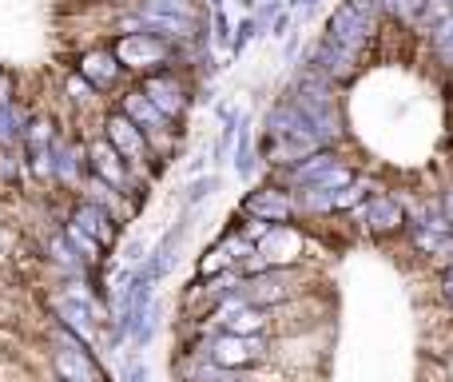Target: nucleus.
<instances>
[{"mask_svg": "<svg viewBox=\"0 0 453 382\" xmlns=\"http://www.w3.org/2000/svg\"><path fill=\"white\" fill-rule=\"evenodd\" d=\"M322 136L311 128V120L303 116V112L295 108V104H279V108L266 116V160H274V164H295V160L311 156V152H319Z\"/></svg>", "mask_w": 453, "mask_h": 382, "instance_id": "obj_1", "label": "nucleus"}, {"mask_svg": "<svg viewBox=\"0 0 453 382\" xmlns=\"http://www.w3.org/2000/svg\"><path fill=\"white\" fill-rule=\"evenodd\" d=\"M374 12L378 0H346L326 20V40L346 48V52H362L370 44V36H374Z\"/></svg>", "mask_w": 453, "mask_h": 382, "instance_id": "obj_2", "label": "nucleus"}, {"mask_svg": "<svg viewBox=\"0 0 453 382\" xmlns=\"http://www.w3.org/2000/svg\"><path fill=\"white\" fill-rule=\"evenodd\" d=\"M111 56L119 60V68L148 72V68H164V64L172 60V48H167L164 36H151V32H127V36L116 40Z\"/></svg>", "mask_w": 453, "mask_h": 382, "instance_id": "obj_3", "label": "nucleus"}, {"mask_svg": "<svg viewBox=\"0 0 453 382\" xmlns=\"http://www.w3.org/2000/svg\"><path fill=\"white\" fill-rule=\"evenodd\" d=\"M52 370L60 382H104L100 367H96L92 355H88V343H80L72 331H64L60 347L52 351Z\"/></svg>", "mask_w": 453, "mask_h": 382, "instance_id": "obj_4", "label": "nucleus"}, {"mask_svg": "<svg viewBox=\"0 0 453 382\" xmlns=\"http://www.w3.org/2000/svg\"><path fill=\"white\" fill-rule=\"evenodd\" d=\"M104 140H108L111 148L124 156V164H143V160L151 156L148 136H143L140 128L124 116V112H111V116L104 120Z\"/></svg>", "mask_w": 453, "mask_h": 382, "instance_id": "obj_5", "label": "nucleus"}, {"mask_svg": "<svg viewBox=\"0 0 453 382\" xmlns=\"http://www.w3.org/2000/svg\"><path fill=\"white\" fill-rule=\"evenodd\" d=\"M263 359V339L258 335H223L211 343V363L223 370H239Z\"/></svg>", "mask_w": 453, "mask_h": 382, "instance_id": "obj_6", "label": "nucleus"}, {"mask_svg": "<svg viewBox=\"0 0 453 382\" xmlns=\"http://www.w3.org/2000/svg\"><path fill=\"white\" fill-rule=\"evenodd\" d=\"M290 283H295V275L282 271V267H266V271L250 275L247 283H242V303L247 307H266V303H282V299L290 295Z\"/></svg>", "mask_w": 453, "mask_h": 382, "instance_id": "obj_7", "label": "nucleus"}, {"mask_svg": "<svg viewBox=\"0 0 453 382\" xmlns=\"http://www.w3.org/2000/svg\"><path fill=\"white\" fill-rule=\"evenodd\" d=\"M295 108L303 112L306 120H311V128L322 136V144H326V140H334V136H338V116H334V104H330V96L322 92V88L303 84V88H298V96H295Z\"/></svg>", "mask_w": 453, "mask_h": 382, "instance_id": "obj_8", "label": "nucleus"}, {"mask_svg": "<svg viewBox=\"0 0 453 382\" xmlns=\"http://www.w3.org/2000/svg\"><path fill=\"white\" fill-rule=\"evenodd\" d=\"M88 168H92L96 180H104L108 188H116V191H127V183H132L124 156H119L108 140H96L92 148H88Z\"/></svg>", "mask_w": 453, "mask_h": 382, "instance_id": "obj_9", "label": "nucleus"}, {"mask_svg": "<svg viewBox=\"0 0 453 382\" xmlns=\"http://www.w3.org/2000/svg\"><path fill=\"white\" fill-rule=\"evenodd\" d=\"M140 92L148 96V100L159 108V116H167V120L183 116V108H188V92H183V84L172 76V72H159V76H148V80H143Z\"/></svg>", "mask_w": 453, "mask_h": 382, "instance_id": "obj_10", "label": "nucleus"}, {"mask_svg": "<svg viewBox=\"0 0 453 382\" xmlns=\"http://www.w3.org/2000/svg\"><path fill=\"white\" fill-rule=\"evenodd\" d=\"M242 211L255 215V219H263V223H287V219L295 215V199L279 188H258V191L247 195Z\"/></svg>", "mask_w": 453, "mask_h": 382, "instance_id": "obj_11", "label": "nucleus"}, {"mask_svg": "<svg viewBox=\"0 0 453 382\" xmlns=\"http://www.w3.org/2000/svg\"><path fill=\"white\" fill-rule=\"evenodd\" d=\"M72 223H76L84 235H92L100 247H111V243H116V235H119L116 231V215H111V211H104L100 203H92V199H84L76 211H72Z\"/></svg>", "mask_w": 453, "mask_h": 382, "instance_id": "obj_12", "label": "nucleus"}, {"mask_svg": "<svg viewBox=\"0 0 453 382\" xmlns=\"http://www.w3.org/2000/svg\"><path fill=\"white\" fill-rule=\"evenodd\" d=\"M119 112H124L143 136H151V140H159V136L167 132V116H159V108L143 92H127L124 100H119Z\"/></svg>", "mask_w": 453, "mask_h": 382, "instance_id": "obj_13", "label": "nucleus"}, {"mask_svg": "<svg viewBox=\"0 0 453 382\" xmlns=\"http://www.w3.org/2000/svg\"><path fill=\"white\" fill-rule=\"evenodd\" d=\"M119 60L111 56V48H96V52L80 56V80H88L92 88H111L119 80Z\"/></svg>", "mask_w": 453, "mask_h": 382, "instance_id": "obj_14", "label": "nucleus"}, {"mask_svg": "<svg viewBox=\"0 0 453 382\" xmlns=\"http://www.w3.org/2000/svg\"><path fill=\"white\" fill-rule=\"evenodd\" d=\"M314 68H319L326 80H350L354 68H358V52H346V48L322 40V44L314 48Z\"/></svg>", "mask_w": 453, "mask_h": 382, "instance_id": "obj_15", "label": "nucleus"}, {"mask_svg": "<svg viewBox=\"0 0 453 382\" xmlns=\"http://www.w3.org/2000/svg\"><path fill=\"white\" fill-rule=\"evenodd\" d=\"M298 251H303V239H298L295 231H290V227H271V231L263 235V247L255 251V255H266L263 263L266 267H279V263H287V259H295Z\"/></svg>", "mask_w": 453, "mask_h": 382, "instance_id": "obj_16", "label": "nucleus"}, {"mask_svg": "<svg viewBox=\"0 0 453 382\" xmlns=\"http://www.w3.org/2000/svg\"><path fill=\"white\" fill-rule=\"evenodd\" d=\"M362 215H366L370 231H394V227H402V207L394 199H386V195H374V199L362 207Z\"/></svg>", "mask_w": 453, "mask_h": 382, "instance_id": "obj_17", "label": "nucleus"}, {"mask_svg": "<svg viewBox=\"0 0 453 382\" xmlns=\"http://www.w3.org/2000/svg\"><path fill=\"white\" fill-rule=\"evenodd\" d=\"M223 327H226V335H258L266 327V315L258 307H239V311L223 315Z\"/></svg>", "mask_w": 453, "mask_h": 382, "instance_id": "obj_18", "label": "nucleus"}, {"mask_svg": "<svg viewBox=\"0 0 453 382\" xmlns=\"http://www.w3.org/2000/svg\"><path fill=\"white\" fill-rule=\"evenodd\" d=\"M326 168H334V156H330V152H311V156L295 168V180L298 183H314L322 172H326Z\"/></svg>", "mask_w": 453, "mask_h": 382, "instance_id": "obj_19", "label": "nucleus"}, {"mask_svg": "<svg viewBox=\"0 0 453 382\" xmlns=\"http://www.w3.org/2000/svg\"><path fill=\"white\" fill-rule=\"evenodd\" d=\"M140 12H164V16H180V20H196V4L191 0H140Z\"/></svg>", "mask_w": 453, "mask_h": 382, "instance_id": "obj_20", "label": "nucleus"}, {"mask_svg": "<svg viewBox=\"0 0 453 382\" xmlns=\"http://www.w3.org/2000/svg\"><path fill=\"white\" fill-rule=\"evenodd\" d=\"M64 239H68V247L84 251V259H88V263H96V259L104 255V247H100V243H96L92 235H84V231H80L76 223H64Z\"/></svg>", "mask_w": 453, "mask_h": 382, "instance_id": "obj_21", "label": "nucleus"}, {"mask_svg": "<svg viewBox=\"0 0 453 382\" xmlns=\"http://www.w3.org/2000/svg\"><path fill=\"white\" fill-rule=\"evenodd\" d=\"M231 263H234V255H231V251H226L223 243H219V247H211L203 259H199V275H203V279H215V275L226 271Z\"/></svg>", "mask_w": 453, "mask_h": 382, "instance_id": "obj_22", "label": "nucleus"}, {"mask_svg": "<svg viewBox=\"0 0 453 382\" xmlns=\"http://www.w3.org/2000/svg\"><path fill=\"white\" fill-rule=\"evenodd\" d=\"M449 16H453V0H426L422 12H418V24H422V28H434V24L449 20Z\"/></svg>", "mask_w": 453, "mask_h": 382, "instance_id": "obj_23", "label": "nucleus"}, {"mask_svg": "<svg viewBox=\"0 0 453 382\" xmlns=\"http://www.w3.org/2000/svg\"><path fill=\"white\" fill-rule=\"evenodd\" d=\"M422 4H426V0H378V8H386L394 20H418Z\"/></svg>", "mask_w": 453, "mask_h": 382, "instance_id": "obj_24", "label": "nucleus"}, {"mask_svg": "<svg viewBox=\"0 0 453 382\" xmlns=\"http://www.w3.org/2000/svg\"><path fill=\"white\" fill-rule=\"evenodd\" d=\"M362 191H366V188H362V183H346V188H338V191H334V199H330V207H354V203L362 199Z\"/></svg>", "mask_w": 453, "mask_h": 382, "instance_id": "obj_25", "label": "nucleus"}, {"mask_svg": "<svg viewBox=\"0 0 453 382\" xmlns=\"http://www.w3.org/2000/svg\"><path fill=\"white\" fill-rule=\"evenodd\" d=\"M68 92H72V100H76V104H88V100H92V84H88V80H80V76L68 80Z\"/></svg>", "mask_w": 453, "mask_h": 382, "instance_id": "obj_26", "label": "nucleus"}, {"mask_svg": "<svg viewBox=\"0 0 453 382\" xmlns=\"http://www.w3.org/2000/svg\"><path fill=\"white\" fill-rule=\"evenodd\" d=\"M449 36H453V16L449 20H441V24H434V32H430L434 44H441V40H449Z\"/></svg>", "mask_w": 453, "mask_h": 382, "instance_id": "obj_27", "label": "nucleus"}, {"mask_svg": "<svg viewBox=\"0 0 453 382\" xmlns=\"http://www.w3.org/2000/svg\"><path fill=\"white\" fill-rule=\"evenodd\" d=\"M434 48H438L441 64H449V68H453V36H449V40H441V44H434Z\"/></svg>", "mask_w": 453, "mask_h": 382, "instance_id": "obj_28", "label": "nucleus"}, {"mask_svg": "<svg viewBox=\"0 0 453 382\" xmlns=\"http://www.w3.org/2000/svg\"><path fill=\"white\" fill-rule=\"evenodd\" d=\"M211 188H215V180H199L196 188H191V203H199V199H203V195L211 191Z\"/></svg>", "mask_w": 453, "mask_h": 382, "instance_id": "obj_29", "label": "nucleus"}, {"mask_svg": "<svg viewBox=\"0 0 453 382\" xmlns=\"http://www.w3.org/2000/svg\"><path fill=\"white\" fill-rule=\"evenodd\" d=\"M446 295H449V299H453V271H449V275H446Z\"/></svg>", "mask_w": 453, "mask_h": 382, "instance_id": "obj_30", "label": "nucleus"}, {"mask_svg": "<svg viewBox=\"0 0 453 382\" xmlns=\"http://www.w3.org/2000/svg\"><path fill=\"white\" fill-rule=\"evenodd\" d=\"M446 207H449V215H453V191L446 195Z\"/></svg>", "mask_w": 453, "mask_h": 382, "instance_id": "obj_31", "label": "nucleus"}]
</instances>
